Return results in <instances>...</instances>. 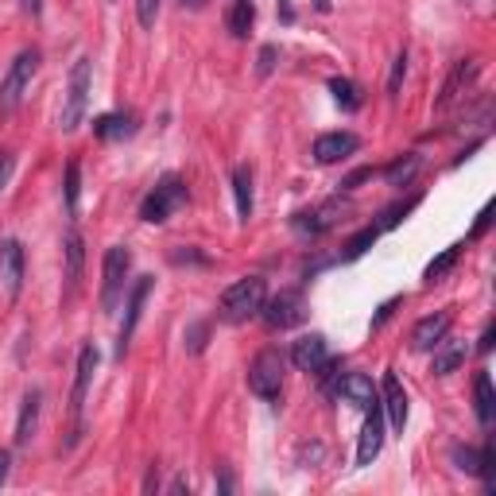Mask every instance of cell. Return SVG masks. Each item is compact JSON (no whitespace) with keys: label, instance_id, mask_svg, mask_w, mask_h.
<instances>
[{"label":"cell","instance_id":"cell-1","mask_svg":"<svg viewBox=\"0 0 496 496\" xmlns=\"http://www.w3.org/2000/svg\"><path fill=\"white\" fill-rule=\"evenodd\" d=\"M264 299H268V284L260 275H244L237 279L225 294H222V318L225 322H248L260 315Z\"/></svg>","mask_w":496,"mask_h":496},{"label":"cell","instance_id":"cell-2","mask_svg":"<svg viewBox=\"0 0 496 496\" xmlns=\"http://www.w3.org/2000/svg\"><path fill=\"white\" fill-rule=\"evenodd\" d=\"M89 93H93V62L89 58H78L74 70H70V82H67V101H62V132H74L78 124L86 120V108H89Z\"/></svg>","mask_w":496,"mask_h":496},{"label":"cell","instance_id":"cell-3","mask_svg":"<svg viewBox=\"0 0 496 496\" xmlns=\"http://www.w3.org/2000/svg\"><path fill=\"white\" fill-rule=\"evenodd\" d=\"M129 272H132V253L124 244H113L105 253V264H101V310L113 315L117 303L124 299V287H129Z\"/></svg>","mask_w":496,"mask_h":496},{"label":"cell","instance_id":"cell-4","mask_svg":"<svg viewBox=\"0 0 496 496\" xmlns=\"http://www.w3.org/2000/svg\"><path fill=\"white\" fill-rule=\"evenodd\" d=\"M36 70H39V51H36V46H27V51H20L12 58L5 82H0V113H12V108L24 101V89L31 86Z\"/></svg>","mask_w":496,"mask_h":496},{"label":"cell","instance_id":"cell-5","mask_svg":"<svg viewBox=\"0 0 496 496\" xmlns=\"http://www.w3.org/2000/svg\"><path fill=\"white\" fill-rule=\"evenodd\" d=\"M186 202V182L179 175H163L155 182V191L144 198V206H140V217H144L148 225H163L170 213Z\"/></svg>","mask_w":496,"mask_h":496},{"label":"cell","instance_id":"cell-6","mask_svg":"<svg viewBox=\"0 0 496 496\" xmlns=\"http://www.w3.org/2000/svg\"><path fill=\"white\" fill-rule=\"evenodd\" d=\"M248 388L260 399H275L279 388H284V353L279 349H260L256 361L248 365Z\"/></svg>","mask_w":496,"mask_h":496},{"label":"cell","instance_id":"cell-7","mask_svg":"<svg viewBox=\"0 0 496 496\" xmlns=\"http://www.w3.org/2000/svg\"><path fill=\"white\" fill-rule=\"evenodd\" d=\"M151 287H155V279L140 275L132 284V291H129V299H124V322H120V334H117V356H124V349H129V341H132L136 326H140V315H144V303H148Z\"/></svg>","mask_w":496,"mask_h":496},{"label":"cell","instance_id":"cell-8","mask_svg":"<svg viewBox=\"0 0 496 496\" xmlns=\"http://www.w3.org/2000/svg\"><path fill=\"white\" fill-rule=\"evenodd\" d=\"M260 315H264V322L272 326V330H287V326H294L303 318V294L299 291H279L275 299H264V306H260Z\"/></svg>","mask_w":496,"mask_h":496},{"label":"cell","instance_id":"cell-9","mask_svg":"<svg viewBox=\"0 0 496 496\" xmlns=\"http://www.w3.org/2000/svg\"><path fill=\"white\" fill-rule=\"evenodd\" d=\"M477 74H480V62H477V58H461V62H454V70H450V78L442 82V93H439V101H434V108H439V113H446V108L454 105L458 98H465V89L473 86Z\"/></svg>","mask_w":496,"mask_h":496},{"label":"cell","instance_id":"cell-10","mask_svg":"<svg viewBox=\"0 0 496 496\" xmlns=\"http://www.w3.org/2000/svg\"><path fill=\"white\" fill-rule=\"evenodd\" d=\"M0 287H5L8 299H20V287H24V244L20 241L0 244Z\"/></svg>","mask_w":496,"mask_h":496},{"label":"cell","instance_id":"cell-11","mask_svg":"<svg viewBox=\"0 0 496 496\" xmlns=\"http://www.w3.org/2000/svg\"><path fill=\"white\" fill-rule=\"evenodd\" d=\"M380 411L388 415V423L396 430L408 427V392L396 380V372H384V380H380Z\"/></svg>","mask_w":496,"mask_h":496},{"label":"cell","instance_id":"cell-12","mask_svg":"<svg viewBox=\"0 0 496 496\" xmlns=\"http://www.w3.org/2000/svg\"><path fill=\"white\" fill-rule=\"evenodd\" d=\"M384 446V411L380 403L377 408H368L365 415V427H361V439H356V465H372Z\"/></svg>","mask_w":496,"mask_h":496},{"label":"cell","instance_id":"cell-13","mask_svg":"<svg viewBox=\"0 0 496 496\" xmlns=\"http://www.w3.org/2000/svg\"><path fill=\"white\" fill-rule=\"evenodd\" d=\"M98 349L93 346H82V353H78V368H74V392H70V411L74 418L82 415V403H86V392H89V384H93V372H98Z\"/></svg>","mask_w":496,"mask_h":496},{"label":"cell","instance_id":"cell-14","mask_svg":"<svg viewBox=\"0 0 496 496\" xmlns=\"http://www.w3.org/2000/svg\"><path fill=\"white\" fill-rule=\"evenodd\" d=\"M361 148V140H356L353 132H326L315 140V160L318 163H341L349 160V155Z\"/></svg>","mask_w":496,"mask_h":496},{"label":"cell","instance_id":"cell-15","mask_svg":"<svg viewBox=\"0 0 496 496\" xmlns=\"http://www.w3.org/2000/svg\"><path fill=\"white\" fill-rule=\"evenodd\" d=\"M334 392H337V396H346V399L353 403V408H361V411H368V408H377V403H380L377 388H372V380L365 377V372H349V377H341Z\"/></svg>","mask_w":496,"mask_h":496},{"label":"cell","instance_id":"cell-16","mask_svg":"<svg viewBox=\"0 0 496 496\" xmlns=\"http://www.w3.org/2000/svg\"><path fill=\"white\" fill-rule=\"evenodd\" d=\"M337 217H341V202H326V206H315V210H303V213H294V229L299 232H310V237H322L326 229H334L337 225Z\"/></svg>","mask_w":496,"mask_h":496},{"label":"cell","instance_id":"cell-17","mask_svg":"<svg viewBox=\"0 0 496 496\" xmlns=\"http://www.w3.org/2000/svg\"><path fill=\"white\" fill-rule=\"evenodd\" d=\"M450 322H454V315H450V310H439V315H430V318H423L411 330V349H434L439 346V341L450 334Z\"/></svg>","mask_w":496,"mask_h":496},{"label":"cell","instance_id":"cell-18","mask_svg":"<svg viewBox=\"0 0 496 496\" xmlns=\"http://www.w3.org/2000/svg\"><path fill=\"white\" fill-rule=\"evenodd\" d=\"M67 248V299H74L78 294V284H82V272H86V241H82V232L70 229L67 232V241H62Z\"/></svg>","mask_w":496,"mask_h":496},{"label":"cell","instance_id":"cell-19","mask_svg":"<svg viewBox=\"0 0 496 496\" xmlns=\"http://www.w3.org/2000/svg\"><path fill=\"white\" fill-rule=\"evenodd\" d=\"M291 361H294V368L315 372V368L326 361V337H322V334H303V337L291 346Z\"/></svg>","mask_w":496,"mask_h":496},{"label":"cell","instance_id":"cell-20","mask_svg":"<svg viewBox=\"0 0 496 496\" xmlns=\"http://www.w3.org/2000/svg\"><path fill=\"white\" fill-rule=\"evenodd\" d=\"M465 356H470V346L458 337H442L439 346H434V377H450L458 365H465Z\"/></svg>","mask_w":496,"mask_h":496},{"label":"cell","instance_id":"cell-21","mask_svg":"<svg viewBox=\"0 0 496 496\" xmlns=\"http://www.w3.org/2000/svg\"><path fill=\"white\" fill-rule=\"evenodd\" d=\"M39 408H43V392L31 388L24 396V408H20V418H16V446H27L31 434H36V423H39Z\"/></svg>","mask_w":496,"mask_h":496},{"label":"cell","instance_id":"cell-22","mask_svg":"<svg viewBox=\"0 0 496 496\" xmlns=\"http://www.w3.org/2000/svg\"><path fill=\"white\" fill-rule=\"evenodd\" d=\"M136 132V117L132 113H105L93 120V136L98 140H129Z\"/></svg>","mask_w":496,"mask_h":496},{"label":"cell","instance_id":"cell-23","mask_svg":"<svg viewBox=\"0 0 496 496\" xmlns=\"http://www.w3.org/2000/svg\"><path fill=\"white\" fill-rule=\"evenodd\" d=\"M473 403H477L480 427H489L492 415H496V396H492V377H489V372H477V377H473Z\"/></svg>","mask_w":496,"mask_h":496},{"label":"cell","instance_id":"cell-24","mask_svg":"<svg viewBox=\"0 0 496 496\" xmlns=\"http://www.w3.org/2000/svg\"><path fill=\"white\" fill-rule=\"evenodd\" d=\"M232 194H237V217L248 222V217H253V170L248 167L232 170Z\"/></svg>","mask_w":496,"mask_h":496},{"label":"cell","instance_id":"cell-25","mask_svg":"<svg viewBox=\"0 0 496 496\" xmlns=\"http://www.w3.org/2000/svg\"><path fill=\"white\" fill-rule=\"evenodd\" d=\"M418 167H423V155H418V151H408L403 160H396L392 167L384 170V179H388V186H411V179L418 175Z\"/></svg>","mask_w":496,"mask_h":496},{"label":"cell","instance_id":"cell-26","mask_svg":"<svg viewBox=\"0 0 496 496\" xmlns=\"http://www.w3.org/2000/svg\"><path fill=\"white\" fill-rule=\"evenodd\" d=\"M253 20H256V5L253 0H232V12H229V31L237 39H244L253 31Z\"/></svg>","mask_w":496,"mask_h":496},{"label":"cell","instance_id":"cell-27","mask_svg":"<svg viewBox=\"0 0 496 496\" xmlns=\"http://www.w3.org/2000/svg\"><path fill=\"white\" fill-rule=\"evenodd\" d=\"M62 194H67L70 217H78V194H82V163H78V160L67 163V182H62Z\"/></svg>","mask_w":496,"mask_h":496},{"label":"cell","instance_id":"cell-28","mask_svg":"<svg viewBox=\"0 0 496 496\" xmlns=\"http://www.w3.org/2000/svg\"><path fill=\"white\" fill-rule=\"evenodd\" d=\"M330 93L341 108H361V89H356V82H349V78H330Z\"/></svg>","mask_w":496,"mask_h":496},{"label":"cell","instance_id":"cell-29","mask_svg":"<svg viewBox=\"0 0 496 496\" xmlns=\"http://www.w3.org/2000/svg\"><path fill=\"white\" fill-rule=\"evenodd\" d=\"M458 256H461V244H450V248H442V256H434L430 264H427V284H439V279L454 268L458 264Z\"/></svg>","mask_w":496,"mask_h":496},{"label":"cell","instance_id":"cell-30","mask_svg":"<svg viewBox=\"0 0 496 496\" xmlns=\"http://www.w3.org/2000/svg\"><path fill=\"white\" fill-rule=\"evenodd\" d=\"M377 237H380V229L377 225H368V229H361L356 237L346 244V260H356V256H365L372 244H377Z\"/></svg>","mask_w":496,"mask_h":496},{"label":"cell","instance_id":"cell-31","mask_svg":"<svg viewBox=\"0 0 496 496\" xmlns=\"http://www.w3.org/2000/svg\"><path fill=\"white\" fill-rule=\"evenodd\" d=\"M315 372H318V384L326 388V392H334L337 380H341V356H326Z\"/></svg>","mask_w":496,"mask_h":496},{"label":"cell","instance_id":"cell-32","mask_svg":"<svg viewBox=\"0 0 496 496\" xmlns=\"http://www.w3.org/2000/svg\"><path fill=\"white\" fill-rule=\"evenodd\" d=\"M403 78H408V51H399V55L392 58V74H388V98H399Z\"/></svg>","mask_w":496,"mask_h":496},{"label":"cell","instance_id":"cell-33","mask_svg":"<svg viewBox=\"0 0 496 496\" xmlns=\"http://www.w3.org/2000/svg\"><path fill=\"white\" fill-rule=\"evenodd\" d=\"M454 465L461 473H480V450H473V446H454Z\"/></svg>","mask_w":496,"mask_h":496},{"label":"cell","instance_id":"cell-34","mask_svg":"<svg viewBox=\"0 0 496 496\" xmlns=\"http://www.w3.org/2000/svg\"><path fill=\"white\" fill-rule=\"evenodd\" d=\"M415 202H418V194H415V198H408V202H403V206H388V210H384V217H380V225H377V229L384 232V229H392V225H399V217H403V213H408V210L415 206Z\"/></svg>","mask_w":496,"mask_h":496},{"label":"cell","instance_id":"cell-35","mask_svg":"<svg viewBox=\"0 0 496 496\" xmlns=\"http://www.w3.org/2000/svg\"><path fill=\"white\" fill-rule=\"evenodd\" d=\"M170 264H194V268H210V256H202L198 248H175Z\"/></svg>","mask_w":496,"mask_h":496},{"label":"cell","instance_id":"cell-36","mask_svg":"<svg viewBox=\"0 0 496 496\" xmlns=\"http://www.w3.org/2000/svg\"><path fill=\"white\" fill-rule=\"evenodd\" d=\"M275 58H279V46H275V43H268V46H260V62H256V70H260V78H268V74L275 70Z\"/></svg>","mask_w":496,"mask_h":496},{"label":"cell","instance_id":"cell-37","mask_svg":"<svg viewBox=\"0 0 496 496\" xmlns=\"http://www.w3.org/2000/svg\"><path fill=\"white\" fill-rule=\"evenodd\" d=\"M136 16L144 27H155V16H160V0H136Z\"/></svg>","mask_w":496,"mask_h":496},{"label":"cell","instance_id":"cell-38","mask_svg":"<svg viewBox=\"0 0 496 496\" xmlns=\"http://www.w3.org/2000/svg\"><path fill=\"white\" fill-rule=\"evenodd\" d=\"M396 306H399V299H388L380 310H377V315H372V330H380V326L388 322V318H392L396 315Z\"/></svg>","mask_w":496,"mask_h":496},{"label":"cell","instance_id":"cell-39","mask_svg":"<svg viewBox=\"0 0 496 496\" xmlns=\"http://www.w3.org/2000/svg\"><path fill=\"white\" fill-rule=\"evenodd\" d=\"M186 341H191V349L198 353L202 346H206V326H194V330H191V334H186Z\"/></svg>","mask_w":496,"mask_h":496},{"label":"cell","instance_id":"cell-40","mask_svg":"<svg viewBox=\"0 0 496 496\" xmlns=\"http://www.w3.org/2000/svg\"><path fill=\"white\" fill-rule=\"evenodd\" d=\"M492 341H496V326L489 322V326H485V334H480V341H477V349H480V353H489V349H492Z\"/></svg>","mask_w":496,"mask_h":496},{"label":"cell","instance_id":"cell-41","mask_svg":"<svg viewBox=\"0 0 496 496\" xmlns=\"http://www.w3.org/2000/svg\"><path fill=\"white\" fill-rule=\"evenodd\" d=\"M12 151H0V186H5L8 182V175H12Z\"/></svg>","mask_w":496,"mask_h":496},{"label":"cell","instance_id":"cell-42","mask_svg":"<svg viewBox=\"0 0 496 496\" xmlns=\"http://www.w3.org/2000/svg\"><path fill=\"white\" fill-rule=\"evenodd\" d=\"M489 217H492V210H489V206H485V210H480V213H477V225H473V237H480V232H485V229H489Z\"/></svg>","mask_w":496,"mask_h":496},{"label":"cell","instance_id":"cell-43","mask_svg":"<svg viewBox=\"0 0 496 496\" xmlns=\"http://www.w3.org/2000/svg\"><path fill=\"white\" fill-rule=\"evenodd\" d=\"M365 179H372V167H365V170H356V175H349L346 182H341V186H346V191H353V186L356 182H365Z\"/></svg>","mask_w":496,"mask_h":496},{"label":"cell","instance_id":"cell-44","mask_svg":"<svg viewBox=\"0 0 496 496\" xmlns=\"http://www.w3.org/2000/svg\"><path fill=\"white\" fill-rule=\"evenodd\" d=\"M8 470H12V454H8V450H0V485L8 480Z\"/></svg>","mask_w":496,"mask_h":496},{"label":"cell","instance_id":"cell-45","mask_svg":"<svg viewBox=\"0 0 496 496\" xmlns=\"http://www.w3.org/2000/svg\"><path fill=\"white\" fill-rule=\"evenodd\" d=\"M155 489H160V470H155V465H151L148 477H144V492H155Z\"/></svg>","mask_w":496,"mask_h":496},{"label":"cell","instance_id":"cell-46","mask_svg":"<svg viewBox=\"0 0 496 496\" xmlns=\"http://www.w3.org/2000/svg\"><path fill=\"white\" fill-rule=\"evenodd\" d=\"M20 8H24L27 16H39V8H43V0H20Z\"/></svg>","mask_w":496,"mask_h":496},{"label":"cell","instance_id":"cell-47","mask_svg":"<svg viewBox=\"0 0 496 496\" xmlns=\"http://www.w3.org/2000/svg\"><path fill=\"white\" fill-rule=\"evenodd\" d=\"M217 489H222V492H232V489H237V480H232V473H222V480H217Z\"/></svg>","mask_w":496,"mask_h":496},{"label":"cell","instance_id":"cell-48","mask_svg":"<svg viewBox=\"0 0 496 496\" xmlns=\"http://www.w3.org/2000/svg\"><path fill=\"white\" fill-rule=\"evenodd\" d=\"M186 489H191V480H186V477H179L175 485H170V492H186Z\"/></svg>","mask_w":496,"mask_h":496},{"label":"cell","instance_id":"cell-49","mask_svg":"<svg viewBox=\"0 0 496 496\" xmlns=\"http://www.w3.org/2000/svg\"><path fill=\"white\" fill-rule=\"evenodd\" d=\"M182 5H191V8H206V0H182Z\"/></svg>","mask_w":496,"mask_h":496}]
</instances>
